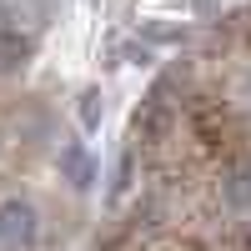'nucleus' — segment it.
<instances>
[{
  "label": "nucleus",
  "mask_w": 251,
  "mask_h": 251,
  "mask_svg": "<svg viewBox=\"0 0 251 251\" xmlns=\"http://www.w3.org/2000/svg\"><path fill=\"white\" fill-rule=\"evenodd\" d=\"M30 236H35V211L10 201L5 211H0V246H15V241H30Z\"/></svg>",
  "instance_id": "obj_1"
},
{
  "label": "nucleus",
  "mask_w": 251,
  "mask_h": 251,
  "mask_svg": "<svg viewBox=\"0 0 251 251\" xmlns=\"http://www.w3.org/2000/svg\"><path fill=\"white\" fill-rule=\"evenodd\" d=\"M60 171L71 176V186L86 191V186H91V156L80 151V146H66V151H60Z\"/></svg>",
  "instance_id": "obj_2"
},
{
  "label": "nucleus",
  "mask_w": 251,
  "mask_h": 251,
  "mask_svg": "<svg viewBox=\"0 0 251 251\" xmlns=\"http://www.w3.org/2000/svg\"><path fill=\"white\" fill-rule=\"evenodd\" d=\"M96 100H100V96H86V106H80V121H86V126L100 121V106H96Z\"/></svg>",
  "instance_id": "obj_3"
}]
</instances>
